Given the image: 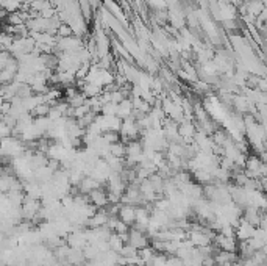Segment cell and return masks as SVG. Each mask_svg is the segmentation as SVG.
<instances>
[{
    "mask_svg": "<svg viewBox=\"0 0 267 266\" xmlns=\"http://www.w3.org/2000/svg\"><path fill=\"white\" fill-rule=\"evenodd\" d=\"M119 219L125 224L129 226H134L136 224V207L134 205H121V210H119Z\"/></svg>",
    "mask_w": 267,
    "mask_h": 266,
    "instance_id": "8992f818",
    "label": "cell"
},
{
    "mask_svg": "<svg viewBox=\"0 0 267 266\" xmlns=\"http://www.w3.org/2000/svg\"><path fill=\"white\" fill-rule=\"evenodd\" d=\"M257 229L258 227H255L253 224H250L249 221H246L244 218H241V223L236 227V238H238V241H249L255 235V232H257Z\"/></svg>",
    "mask_w": 267,
    "mask_h": 266,
    "instance_id": "3957f363",
    "label": "cell"
},
{
    "mask_svg": "<svg viewBox=\"0 0 267 266\" xmlns=\"http://www.w3.org/2000/svg\"><path fill=\"white\" fill-rule=\"evenodd\" d=\"M147 232H142V230H139L136 227H133L130 232H129V245L134 246L136 249H144L148 245V238L145 235Z\"/></svg>",
    "mask_w": 267,
    "mask_h": 266,
    "instance_id": "7a4b0ae2",
    "label": "cell"
},
{
    "mask_svg": "<svg viewBox=\"0 0 267 266\" xmlns=\"http://www.w3.org/2000/svg\"><path fill=\"white\" fill-rule=\"evenodd\" d=\"M102 136H103V140H105L110 146L114 144V143H119L121 138H122V136H119V132H105Z\"/></svg>",
    "mask_w": 267,
    "mask_h": 266,
    "instance_id": "9c48e42d",
    "label": "cell"
},
{
    "mask_svg": "<svg viewBox=\"0 0 267 266\" xmlns=\"http://www.w3.org/2000/svg\"><path fill=\"white\" fill-rule=\"evenodd\" d=\"M97 188H102V187H100V182L96 180L92 176H86L83 180L80 182V185H78V191H80L81 194H89L91 191H94V190H97Z\"/></svg>",
    "mask_w": 267,
    "mask_h": 266,
    "instance_id": "52a82bcc",
    "label": "cell"
},
{
    "mask_svg": "<svg viewBox=\"0 0 267 266\" xmlns=\"http://www.w3.org/2000/svg\"><path fill=\"white\" fill-rule=\"evenodd\" d=\"M110 152L114 155V157H118V158H124L127 157V144L124 143H114L110 146Z\"/></svg>",
    "mask_w": 267,
    "mask_h": 266,
    "instance_id": "ba28073f",
    "label": "cell"
},
{
    "mask_svg": "<svg viewBox=\"0 0 267 266\" xmlns=\"http://www.w3.org/2000/svg\"><path fill=\"white\" fill-rule=\"evenodd\" d=\"M110 218H111V216L107 213L105 208H102L100 212L97 210V213H96L94 216L89 218V221H88V227H89V229H99V227L107 226V224H108V221H110Z\"/></svg>",
    "mask_w": 267,
    "mask_h": 266,
    "instance_id": "5b68a950",
    "label": "cell"
},
{
    "mask_svg": "<svg viewBox=\"0 0 267 266\" xmlns=\"http://www.w3.org/2000/svg\"><path fill=\"white\" fill-rule=\"evenodd\" d=\"M214 245L220 251H227V252H236L239 249L238 243H236V237H225L224 234H220V232L214 238Z\"/></svg>",
    "mask_w": 267,
    "mask_h": 266,
    "instance_id": "6da1fadb",
    "label": "cell"
},
{
    "mask_svg": "<svg viewBox=\"0 0 267 266\" xmlns=\"http://www.w3.org/2000/svg\"><path fill=\"white\" fill-rule=\"evenodd\" d=\"M88 196H89V202L92 205H96L97 208H103V207H107L110 204L108 193L105 190H102V188H97L94 191H91Z\"/></svg>",
    "mask_w": 267,
    "mask_h": 266,
    "instance_id": "277c9868",
    "label": "cell"
}]
</instances>
